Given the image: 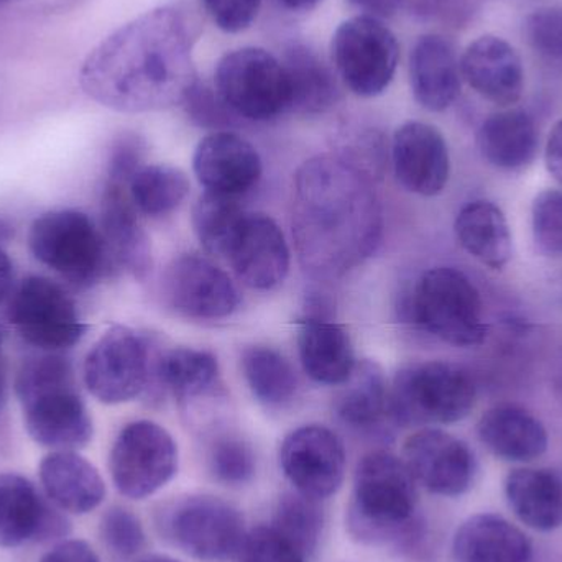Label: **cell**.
<instances>
[{"label":"cell","mask_w":562,"mask_h":562,"mask_svg":"<svg viewBox=\"0 0 562 562\" xmlns=\"http://www.w3.org/2000/svg\"><path fill=\"white\" fill-rule=\"evenodd\" d=\"M272 527L310 560L319 547L324 530L321 501L290 492L280 498Z\"/></svg>","instance_id":"8d00e7d4"},{"label":"cell","mask_w":562,"mask_h":562,"mask_svg":"<svg viewBox=\"0 0 562 562\" xmlns=\"http://www.w3.org/2000/svg\"><path fill=\"white\" fill-rule=\"evenodd\" d=\"M246 216L237 198L206 191L193 207L194 233L206 252L227 259Z\"/></svg>","instance_id":"e575fe53"},{"label":"cell","mask_w":562,"mask_h":562,"mask_svg":"<svg viewBox=\"0 0 562 562\" xmlns=\"http://www.w3.org/2000/svg\"><path fill=\"white\" fill-rule=\"evenodd\" d=\"M26 432L52 451H79L92 439V419L79 393L71 360L63 352L30 357L15 376Z\"/></svg>","instance_id":"277c9868"},{"label":"cell","mask_w":562,"mask_h":562,"mask_svg":"<svg viewBox=\"0 0 562 562\" xmlns=\"http://www.w3.org/2000/svg\"><path fill=\"white\" fill-rule=\"evenodd\" d=\"M144 157L145 144L138 135H121L111 150L108 181L128 187L134 175L144 167Z\"/></svg>","instance_id":"ee69618b"},{"label":"cell","mask_w":562,"mask_h":562,"mask_svg":"<svg viewBox=\"0 0 562 562\" xmlns=\"http://www.w3.org/2000/svg\"><path fill=\"white\" fill-rule=\"evenodd\" d=\"M40 562H101V560L86 541L68 540L53 547Z\"/></svg>","instance_id":"bcb514c9"},{"label":"cell","mask_w":562,"mask_h":562,"mask_svg":"<svg viewBox=\"0 0 562 562\" xmlns=\"http://www.w3.org/2000/svg\"><path fill=\"white\" fill-rule=\"evenodd\" d=\"M350 537L369 547L408 550L422 540L418 484L398 456L373 451L353 472L347 507Z\"/></svg>","instance_id":"3957f363"},{"label":"cell","mask_w":562,"mask_h":562,"mask_svg":"<svg viewBox=\"0 0 562 562\" xmlns=\"http://www.w3.org/2000/svg\"><path fill=\"white\" fill-rule=\"evenodd\" d=\"M525 35L538 55L562 65V9L560 7H544L530 13L525 22Z\"/></svg>","instance_id":"60d3db41"},{"label":"cell","mask_w":562,"mask_h":562,"mask_svg":"<svg viewBox=\"0 0 562 562\" xmlns=\"http://www.w3.org/2000/svg\"><path fill=\"white\" fill-rule=\"evenodd\" d=\"M403 461L416 484L439 497L468 494L477 477V459L468 445L441 429L426 428L406 439Z\"/></svg>","instance_id":"2e32d148"},{"label":"cell","mask_w":562,"mask_h":562,"mask_svg":"<svg viewBox=\"0 0 562 562\" xmlns=\"http://www.w3.org/2000/svg\"><path fill=\"white\" fill-rule=\"evenodd\" d=\"M461 76L477 94L501 108L520 101L525 69L517 49L501 36L484 35L468 46L461 61Z\"/></svg>","instance_id":"44dd1931"},{"label":"cell","mask_w":562,"mask_h":562,"mask_svg":"<svg viewBox=\"0 0 562 562\" xmlns=\"http://www.w3.org/2000/svg\"><path fill=\"white\" fill-rule=\"evenodd\" d=\"M214 89L240 119L270 121L290 111L286 69L263 48L244 46L226 53L217 63Z\"/></svg>","instance_id":"ba28073f"},{"label":"cell","mask_w":562,"mask_h":562,"mask_svg":"<svg viewBox=\"0 0 562 562\" xmlns=\"http://www.w3.org/2000/svg\"><path fill=\"white\" fill-rule=\"evenodd\" d=\"M291 227L297 259L313 279H340L362 266L382 237L372 178L337 155L304 161L294 178Z\"/></svg>","instance_id":"7a4b0ae2"},{"label":"cell","mask_w":562,"mask_h":562,"mask_svg":"<svg viewBox=\"0 0 562 562\" xmlns=\"http://www.w3.org/2000/svg\"><path fill=\"white\" fill-rule=\"evenodd\" d=\"M138 562H181V561L175 560V558H171V557H164V554H154V557L144 558V560H140Z\"/></svg>","instance_id":"f5cc1de1"},{"label":"cell","mask_w":562,"mask_h":562,"mask_svg":"<svg viewBox=\"0 0 562 562\" xmlns=\"http://www.w3.org/2000/svg\"><path fill=\"white\" fill-rule=\"evenodd\" d=\"M190 193V180L180 168L144 165L128 183V194L138 213L161 217L177 210Z\"/></svg>","instance_id":"d590c367"},{"label":"cell","mask_w":562,"mask_h":562,"mask_svg":"<svg viewBox=\"0 0 562 562\" xmlns=\"http://www.w3.org/2000/svg\"><path fill=\"white\" fill-rule=\"evenodd\" d=\"M237 279L252 290H272L286 279L290 249L279 224L266 214H247L227 256Z\"/></svg>","instance_id":"ffe728a7"},{"label":"cell","mask_w":562,"mask_h":562,"mask_svg":"<svg viewBox=\"0 0 562 562\" xmlns=\"http://www.w3.org/2000/svg\"><path fill=\"white\" fill-rule=\"evenodd\" d=\"M48 497L19 474H0V548L65 537L68 520Z\"/></svg>","instance_id":"e0dca14e"},{"label":"cell","mask_w":562,"mask_h":562,"mask_svg":"<svg viewBox=\"0 0 562 562\" xmlns=\"http://www.w3.org/2000/svg\"><path fill=\"white\" fill-rule=\"evenodd\" d=\"M194 175L206 191L239 198L262 177V160L250 142L231 131L213 132L198 144Z\"/></svg>","instance_id":"d6986e66"},{"label":"cell","mask_w":562,"mask_h":562,"mask_svg":"<svg viewBox=\"0 0 562 562\" xmlns=\"http://www.w3.org/2000/svg\"><path fill=\"white\" fill-rule=\"evenodd\" d=\"M196 32L175 5L158 7L102 40L82 63L79 85L104 108L128 114L183 104L200 79Z\"/></svg>","instance_id":"6da1fadb"},{"label":"cell","mask_w":562,"mask_h":562,"mask_svg":"<svg viewBox=\"0 0 562 562\" xmlns=\"http://www.w3.org/2000/svg\"><path fill=\"white\" fill-rule=\"evenodd\" d=\"M161 527L178 550L204 562L239 557L249 533L244 515L213 495L178 498L164 512Z\"/></svg>","instance_id":"9c48e42d"},{"label":"cell","mask_w":562,"mask_h":562,"mask_svg":"<svg viewBox=\"0 0 562 562\" xmlns=\"http://www.w3.org/2000/svg\"><path fill=\"white\" fill-rule=\"evenodd\" d=\"M13 281H15V272H13V263L9 254L0 247V304L9 300L13 291Z\"/></svg>","instance_id":"681fc988"},{"label":"cell","mask_w":562,"mask_h":562,"mask_svg":"<svg viewBox=\"0 0 562 562\" xmlns=\"http://www.w3.org/2000/svg\"><path fill=\"white\" fill-rule=\"evenodd\" d=\"M183 105L194 124L200 127L214 128L216 132L229 131L233 125H236L237 119H240L227 108L216 89L201 85L200 81L191 89Z\"/></svg>","instance_id":"7bdbcfd3"},{"label":"cell","mask_w":562,"mask_h":562,"mask_svg":"<svg viewBox=\"0 0 562 562\" xmlns=\"http://www.w3.org/2000/svg\"><path fill=\"white\" fill-rule=\"evenodd\" d=\"M33 257L79 288L104 279L112 260L101 227L78 210H56L33 221L29 233Z\"/></svg>","instance_id":"8992f818"},{"label":"cell","mask_w":562,"mask_h":562,"mask_svg":"<svg viewBox=\"0 0 562 562\" xmlns=\"http://www.w3.org/2000/svg\"><path fill=\"white\" fill-rule=\"evenodd\" d=\"M479 438L488 451L510 462H531L547 452L548 432L543 423L527 409L501 405L482 415Z\"/></svg>","instance_id":"83f0119b"},{"label":"cell","mask_w":562,"mask_h":562,"mask_svg":"<svg viewBox=\"0 0 562 562\" xmlns=\"http://www.w3.org/2000/svg\"><path fill=\"white\" fill-rule=\"evenodd\" d=\"M178 445L154 422L128 423L112 445L109 472L119 494L145 501L157 494L178 472Z\"/></svg>","instance_id":"8fae6325"},{"label":"cell","mask_w":562,"mask_h":562,"mask_svg":"<svg viewBox=\"0 0 562 562\" xmlns=\"http://www.w3.org/2000/svg\"><path fill=\"white\" fill-rule=\"evenodd\" d=\"M290 82V112L323 114L339 101L336 76L329 66L306 45H293L283 59Z\"/></svg>","instance_id":"1f68e13d"},{"label":"cell","mask_w":562,"mask_h":562,"mask_svg":"<svg viewBox=\"0 0 562 562\" xmlns=\"http://www.w3.org/2000/svg\"><path fill=\"white\" fill-rule=\"evenodd\" d=\"M7 319L29 346L40 352H65L86 334L78 306L58 281L30 276L13 288Z\"/></svg>","instance_id":"30bf717a"},{"label":"cell","mask_w":562,"mask_h":562,"mask_svg":"<svg viewBox=\"0 0 562 562\" xmlns=\"http://www.w3.org/2000/svg\"><path fill=\"white\" fill-rule=\"evenodd\" d=\"M207 465L220 484L227 487H243L256 475V452L252 446L240 436L234 432H221L214 436L207 449Z\"/></svg>","instance_id":"74e56055"},{"label":"cell","mask_w":562,"mask_h":562,"mask_svg":"<svg viewBox=\"0 0 562 562\" xmlns=\"http://www.w3.org/2000/svg\"><path fill=\"white\" fill-rule=\"evenodd\" d=\"M286 9L294 12H307V10L316 9L323 0H281Z\"/></svg>","instance_id":"f907efd6"},{"label":"cell","mask_w":562,"mask_h":562,"mask_svg":"<svg viewBox=\"0 0 562 562\" xmlns=\"http://www.w3.org/2000/svg\"><path fill=\"white\" fill-rule=\"evenodd\" d=\"M412 314L426 333L452 346H479L487 337L481 293L465 273L451 267L422 277L413 293Z\"/></svg>","instance_id":"52a82bcc"},{"label":"cell","mask_w":562,"mask_h":562,"mask_svg":"<svg viewBox=\"0 0 562 562\" xmlns=\"http://www.w3.org/2000/svg\"><path fill=\"white\" fill-rule=\"evenodd\" d=\"M5 395H7L5 369H3L2 363H0V412H2L3 403H5Z\"/></svg>","instance_id":"816d5d0a"},{"label":"cell","mask_w":562,"mask_h":562,"mask_svg":"<svg viewBox=\"0 0 562 562\" xmlns=\"http://www.w3.org/2000/svg\"><path fill=\"white\" fill-rule=\"evenodd\" d=\"M505 495L521 524L538 531L562 527V474L553 469H515L505 481Z\"/></svg>","instance_id":"f1b7e54d"},{"label":"cell","mask_w":562,"mask_h":562,"mask_svg":"<svg viewBox=\"0 0 562 562\" xmlns=\"http://www.w3.org/2000/svg\"><path fill=\"white\" fill-rule=\"evenodd\" d=\"M342 385L334 409L344 425L363 435H382L389 431V425H395L389 382L375 362L362 360L356 363V369Z\"/></svg>","instance_id":"d4e9b609"},{"label":"cell","mask_w":562,"mask_h":562,"mask_svg":"<svg viewBox=\"0 0 562 562\" xmlns=\"http://www.w3.org/2000/svg\"><path fill=\"white\" fill-rule=\"evenodd\" d=\"M243 370L254 396L267 408H283L296 396V373L286 357L272 347L244 350Z\"/></svg>","instance_id":"836d02e7"},{"label":"cell","mask_w":562,"mask_h":562,"mask_svg":"<svg viewBox=\"0 0 562 562\" xmlns=\"http://www.w3.org/2000/svg\"><path fill=\"white\" fill-rule=\"evenodd\" d=\"M475 396L472 376L439 360L403 367L390 386V406L398 426L461 422L474 408Z\"/></svg>","instance_id":"5b68a950"},{"label":"cell","mask_w":562,"mask_h":562,"mask_svg":"<svg viewBox=\"0 0 562 562\" xmlns=\"http://www.w3.org/2000/svg\"><path fill=\"white\" fill-rule=\"evenodd\" d=\"M2 340H3L2 333H0V350H2Z\"/></svg>","instance_id":"db71d44e"},{"label":"cell","mask_w":562,"mask_h":562,"mask_svg":"<svg viewBox=\"0 0 562 562\" xmlns=\"http://www.w3.org/2000/svg\"><path fill=\"white\" fill-rule=\"evenodd\" d=\"M128 187L105 181L101 203V233L112 266L121 267L134 279L145 280L151 270V244L142 226Z\"/></svg>","instance_id":"7402d4cb"},{"label":"cell","mask_w":562,"mask_h":562,"mask_svg":"<svg viewBox=\"0 0 562 562\" xmlns=\"http://www.w3.org/2000/svg\"><path fill=\"white\" fill-rule=\"evenodd\" d=\"M533 234L543 252L562 256V191L538 194L533 203Z\"/></svg>","instance_id":"ab89813d"},{"label":"cell","mask_w":562,"mask_h":562,"mask_svg":"<svg viewBox=\"0 0 562 562\" xmlns=\"http://www.w3.org/2000/svg\"><path fill=\"white\" fill-rule=\"evenodd\" d=\"M207 15L226 33H240L259 15L262 0H201Z\"/></svg>","instance_id":"f6af8a7d"},{"label":"cell","mask_w":562,"mask_h":562,"mask_svg":"<svg viewBox=\"0 0 562 562\" xmlns=\"http://www.w3.org/2000/svg\"><path fill=\"white\" fill-rule=\"evenodd\" d=\"M461 66L454 48L439 35H423L409 53V85L422 108L442 112L461 94Z\"/></svg>","instance_id":"603a6c76"},{"label":"cell","mask_w":562,"mask_h":562,"mask_svg":"<svg viewBox=\"0 0 562 562\" xmlns=\"http://www.w3.org/2000/svg\"><path fill=\"white\" fill-rule=\"evenodd\" d=\"M297 347L304 372L316 383L342 385L356 369L349 333L330 317L304 316Z\"/></svg>","instance_id":"484cf974"},{"label":"cell","mask_w":562,"mask_h":562,"mask_svg":"<svg viewBox=\"0 0 562 562\" xmlns=\"http://www.w3.org/2000/svg\"><path fill=\"white\" fill-rule=\"evenodd\" d=\"M161 296L171 311L196 321L224 319L240 304L239 290L231 277L194 254L178 257L167 267Z\"/></svg>","instance_id":"9a60e30c"},{"label":"cell","mask_w":562,"mask_h":562,"mask_svg":"<svg viewBox=\"0 0 562 562\" xmlns=\"http://www.w3.org/2000/svg\"><path fill=\"white\" fill-rule=\"evenodd\" d=\"M279 461L294 491L316 501L336 495L346 479V449L326 426L306 425L291 431L281 442Z\"/></svg>","instance_id":"5bb4252c"},{"label":"cell","mask_w":562,"mask_h":562,"mask_svg":"<svg viewBox=\"0 0 562 562\" xmlns=\"http://www.w3.org/2000/svg\"><path fill=\"white\" fill-rule=\"evenodd\" d=\"M151 366L150 342L131 327L115 326L89 350L82 376L95 400L104 405H121L148 389Z\"/></svg>","instance_id":"4fadbf2b"},{"label":"cell","mask_w":562,"mask_h":562,"mask_svg":"<svg viewBox=\"0 0 562 562\" xmlns=\"http://www.w3.org/2000/svg\"><path fill=\"white\" fill-rule=\"evenodd\" d=\"M333 61L353 94L375 98L389 88L398 68V40L383 20L352 16L334 33Z\"/></svg>","instance_id":"7c38bea8"},{"label":"cell","mask_w":562,"mask_h":562,"mask_svg":"<svg viewBox=\"0 0 562 562\" xmlns=\"http://www.w3.org/2000/svg\"><path fill=\"white\" fill-rule=\"evenodd\" d=\"M239 557L243 562H307L306 557L272 525L250 530Z\"/></svg>","instance_id":"b9f144b4"},{"label":"cell","mask_w":562,"mask_h":562,"mask_svg":"<svg viewBox=\"0 0 562 562\" xmlns=\"http://www.w3.org/2000/svg\"><path fill=\"white\" fill-rule=\"evenodd\" d=\"M403 0H349L350 5L356 7L362 15L385 20L396 15Z\"/></svg>","instance_id":"c3c4849f"},{"label":"cell","mask_w":562,"mask_h":562,"mask_svg":"<svg viewBox=\"0 0 562 562\" xmlns=\"http://www.w3.org/2000/svg\"><path fill=\"white\" fill-rule=\"evenodd\" d=\"M393 170L409 193L436 196L451 173L448 144L438 128L425 122H406L393 135Z\"/></svg>","instance_id":"ac0fdd59"},{"label":"cell","mask_w":562,"mask_h":562,"mask_svg":"<svg viewBox=\"0 0 562 562\" xmlns=\"http://www.w3.org/2000/svg\"><path fill=\"white\" fill-rule=\"evenodd\" d=\"M456 236L465 252L492 270H501L512 259V233L501 207L474 201L462 207L454 224Z\"/></svg>","instance_id":"4dcf8cb0"},{"label":"cell","mask_w":562,"mask_h":562,"mask_svg":"<svg viewBox=\"0 0 562 562\" xmlns=\"http://www.w3.org/2000/svg\"><path fill=\"white\" fill-rule=\"evenodd\" d=\"M46 497L66 514L86 515L105 498L104 479L76 451H53L40 464Z\"/></svg>","instance_id":"cb8c5ba5"},{"label":"cell","mask_w":562,"mask_h":562,"mask_svg":"<svg viewBox=\"0 0 562 562\" xmlns=\"http://www.w3.org/2000/svg\"><path fill=\"white\" fill-rule=\"evenodd\" d=\"M154 379L161 389L173 393L178 402L190 403L191 400L207 395L216 386L220 363L206 350L177 347L157 359L154 357L150 383Z\"/></svg>","instance_id":"d6a6232c"},{"label":"cell","mask_w":562,"mask_h":562,"mask_svg":"<svg viewBox=\"0 0 562 562\" xmlns=\"http://www.w3.org/2000/svg\"><path fill=\"white\" fill-rule=\"evenodd\" d=\"M101 535L112 553L132 558L145 547V530L137 515L124 507L105 512L101 521Z\"/></svg>","instance_id":"f35d334b"},{"label":"cell","mask_w":562,"mask_h":562,"mask_svg":"<svg viewBox=\"0 0 562 562\" xmlns=\"http://www.w3.org/2000/svg\"><path fill=\"white\" fill-rule=\"evenodd\" d=\"M482 157L501 170L528 167L540 147L537 124L520 109L497 112L482 122L477 134Z\"/></svg>","instance_id":"f546056e"},{"label":"cell","mask_w":562,"mask_h":562,"mask_svg":"<svg viewBox=\"0 0 562 562\" xmlns=\"http://www.w3.org/2000/svg\"><path fill=\"white\" fill-rule=\"evenodd\" d=\"M456 562H533L530 538L501 515L468 518L452 540Z\"/></svg>","instance_id":"4316f807"},{"label":"cell","mask_w":562,"mask_h":562,"mask_svg":"<svg viewBox=\"0 0 562 562\" xmlns=\"http://www.w3.org/2000/svg\"><path fill=\"white\" fill-rule=\"evenodd\" d=\"M544 161H547L551 177L562 184V121L554 125L550 137H548Z\"/></svg>","instance_id":"7dc6e473"}]
</instances>
